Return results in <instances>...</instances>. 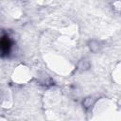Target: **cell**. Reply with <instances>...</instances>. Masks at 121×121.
I'll return each instance as SVG.
<instances>
[{
  "mask_svg": "<svg viewBox=\"0 0 121 121\" xmlns=\"http://www.w3.org/2000/svg\"><path fill=\"white\" fill-rule=\"evenodd\" d=\"M10 42L7 37H1L0 39V54H7L9 51Z\"/></svg>",
  "mask_w": 121,
  "mask_h": 121,
  "instance_id": "6da1fadb",
  "label": "cell"
}]
</instances>
